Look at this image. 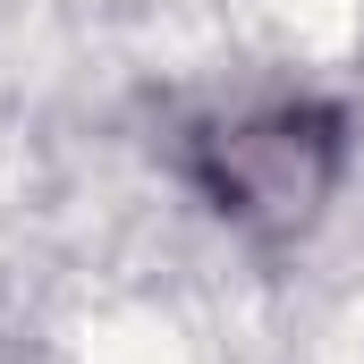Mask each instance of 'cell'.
I'll list each match as a JSON object with an SVG mask.
<instances>
[{"instance_id": "6da1fadb", "label": "cell", "mask_w": 364, "mask_h": 364, "mask_svg": "<svg viewBox=\"0 0 364 364\" xmlns=\"http://www.w3.org/2000/svg\"><path fill=\"white\" fill-rule=\"evenodd\" d=\"M322 186V136L296 127V119H272V127H246L220 144V195L237 212H288L296 195Z\"/></svg>"}]
</instances>
